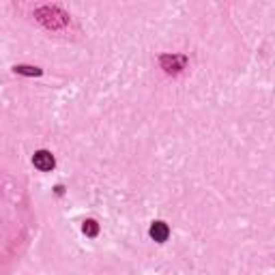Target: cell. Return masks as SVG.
I'll return each instance as SVG.
<instances>
[{
    "label": "cell",
    "mask_w": 275,
    "mask_h": 275,
    "mask_svg": "<svg viewBox=\"0 0 275 275\" xmlns=\"http://www.w3.org/2000/svg\"><path fill=\"white\" fill-rule=\"evenodd\" d=\"M84 235L86 237H97L99 235V224L95 219H86L84 222Z\"/></svg>",
    "instance_id": "obj_3"
},
{
    "label": "cell",
    "mask_w": 275,
    "mask_h": 275,
    "mask_svg": "<svg viewBox=\"0 0 275 275\" xmlns=\"http://www.w3.org/2000/svg\"><path fill=\"white\" fill-rule=\"evenodd\" d=\"M168 235H170L168 224L153 222V226H150V237H153V241H157V243H163V241L168 239Z\"/></svg>",
    "instance_id": "obj_2"
},
{
    "label": "cell",
    "mask_w": 275,
    "mask_h": 275,
    "mask_svg": "<svg viewBox=\"0 0 275 275\" xmlns=\"http://www.w3.org/2000/svg\"><path fill=\"white\" fill-rule=\"evenodd\" d=\"M15 73H24V75H41V69L22 65V67H15Z\"/></svg>",
    "instance_id": "obj_4"
},
{
    "label": "cell",
    "mask_w": 275,
    "mask_h": 275,
    "mask_svg": "<svg viewBox=\"0 0 275 275\" xmlns=\"http://www.w3.org/2000/svg\"><path fill=\"white\" fill-rule=\"evenodd\" d=\"M32 163H34V168L47 172V170L54 168V163H56V161H54V155L50 153V150H37L34 157H32Z\"/></svg>",
    "instance_id": "obj_1"
}]
</instances>
